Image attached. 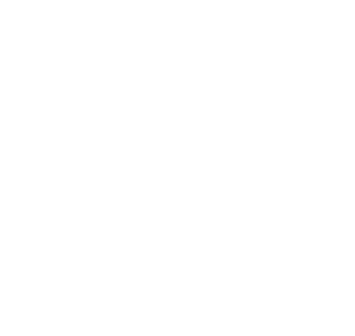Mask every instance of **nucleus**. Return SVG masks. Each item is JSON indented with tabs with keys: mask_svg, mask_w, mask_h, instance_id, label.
Instances as JSON below:
<instances>
[]
</instances>
